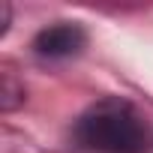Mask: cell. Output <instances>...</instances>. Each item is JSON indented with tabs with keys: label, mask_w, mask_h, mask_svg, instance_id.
I'll return each instance as SVG.
<instances>
[{
	"label": "cell",
	"mask_w": 153,
	"mask_h": 153,
	"mask_svg": "<svg viewBox=\"0 0 153 153\" xmlns=\"http://www.w3.org/2000/svg\"><path fill=\"white\" fill-rule=\"evenodd\" d=\"M21 102H24V84H18L12 75H3V84H0V108L15 111Z\"/></svg>",
	"instance_id": "3957f363"
},
{
	"label": "cell",
	"mask_w": 153,
	"mask_h": 153,
	"mask_svg": "<svg viewBox=\"0 0 153 153\" xmlns=\"http://www.w3.org/2000/svg\"><path fill=\"white\" fill-rule=\"evenodd\" d=\"M78 138L99 153H141L144 126L126 102H99L78 123Z\"/></svg>",
	"instance_id": "6da1fadb"
},
{
	"label": "cell",
	"mask_w": 153,
	"mask_h": 153,
	"mask_svg": "<svg viewBox=\"0 0 153 153\" xmlns=\"http://www.w3.org/2000/svg\"><path fill=\"white\" fill-rule=\"evenodd\" d=\"M9 21H12V6L9 3H0V36H6Z\"/></svg>",
	"instance_id": "277c9868"
},
{
	"label": "cell",
	"mask_w": 153,
	"mask_h": 153,
	"mask_svg": "<svg viewBox=\"0 0 153 153\" xmlns=\"http://www.w3.org/2000/svg\"><path fill=\"white\" fill-rule=\"evenodd\" d=\"M84 48H87V33L75 21H57L51 27H42L33 39V51L39 57H48V60L78 57Z\"/></svg>",
	"instance_id": "7a4b0ae2"
}]
</instances>
